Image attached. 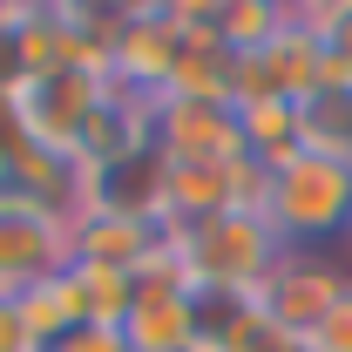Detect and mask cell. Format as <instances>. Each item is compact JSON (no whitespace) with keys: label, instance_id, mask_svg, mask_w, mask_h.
<instances>
[{"label":"cell","instance_id":"cell-7","mask_svg":"<svg viewBox=\"0 0 352 352\" xmlns=\"http://www.w3.org/2000/svg\"><path fill=\"white\" fill-rule=\"evenodd\" d=\"M176 61H183V28H176L170 7H116V47H109V82L142 95V102H163L176 82Z\"/></svg>","mask_w":352,"mask_h":352},{"label":"cell","instance_id":"cell-14","mask_svg":"<svg viewBox=\"0 0 352 352\" xmlns=\"http://www.w3.org/2000/svg\"><path fill=\"white\" fill-rule=\"evenodd\" d=\"M305 352H352V292L325 311V325L305 339Z\"/></svg>","mask_w":352,"mask_h":352},{"label":"cell","instance_id":"cell-15","mask_svg":"<svg viewBox=\"0 0 352 352\" xmlns=\"http://www.w3.org/2000/svg\"><path fill=\"white\" fill-rule=\"evenodd\" d=\"M7 197H14V190H7V156H0V204H7Z\"/></svg>","mask_w":352,"mask_h":352},{"label":"cell","instance_id":"cell-3","mask_svg":"<svg viewBox=\"0 0 352 352\" xmlns=\"http://www.w3.org/2000/svg\"><path fill=\"white\" fill-rule=\"evenodd\" d=\"M7 82V109H14V122L21 135L34 142V149H54V156H82V135L95 122V109H102V95H109V75H95V68H41V75H0Z\"/></svg>","mask_w":352,"mask_h":352},{"label":"cell","instance_id":"cell-12","mask_svg":"<svg viewBox=\"0 0 352 352\" xmlns=\"http://www.w3.org/2000/svg\"><path fill=\"white\" fill-rule=\"evenodd\" d=\"M298 21L311 28V41L325 54V82L352 88V0H325V7H298Z\"/></svg>","mask_w":352,"mask_h":352},{"label":"cell","instance_id":"cell-16","mask_svg":"<svg viewBox=\"0 0 352 352\" xmlns=\"http://www.w3.org/2000/svg\"><path fill=\"white\" fill-rule=\"evenodd\" d=\"M339 251H346V258H339V264H346V278H352V237H346V244H339Z\"/></svg>","mask_w":352,"mask_h":352},{"label":"cell","instance_id":"cell-2","mask_svg":"<svg viewBox=\"0 0 352 352\" xmlns=\"http://www.w3.org/2000/svg\"><path fill=\"white\" fill-rule=\"evenodd\" d=\"M163 251L183 271V285L197 298H251L264 285V271L285 258L278 230L258 217V210H223V217L204 223H176L163 230Z\"/></svg>","mask_w":352,"mask_h":352},{"label":"cell","instance_id":"cell-9","mask_svg":"<svg viewBox=\"0 0 352 352\" xmlns=\"http://www.w3.org/2000/svg\"><path fill=\"white\" fill-rule=\"evenodd\" d=\"M163 251V223L142 217H109V210H75V258L109 264V271H142Z\"/></svg>","mask_w":352,"mask_h":352},{"label":"cell","instance_id":"cell-6","mask_svg":"<svg viewBox=\"0 0 352 352\" xmlns=\"http://www.w3.org/2000/svg\"><path fill=\"white\" fill-rule=\"evenodd\" d=\"M122 339H129V352H190V346H204V305L183 285V271L170 264V251H156L135 271V298H129V318H122Z\"/></svg>","mask_w":352,"mask_h":352},{"label":"cell","instance_id":"cell-4","mask_svg":"<svg viewBox=\"0 0 352 352\" xmlns=\"http://www.w3.org/2000/svg\"><path fill=\"white\" fill-rule=\"evenodd\" d=\"M75 264V217L28 197L0 204V298H21Z\"/></svg>","mask_w":352,"mask_h":352},{"label":"cell","instance_id":"cell-13","mask_svg":"<svg viewBox=\"0 0 352 352\" xmlns=\"http://www.w3.org/2000/svg\"><path fill=\"white\" fill-rule=\"evenodd\" d=\"M41 352H129V339H122V325H68Z\"/></svg>","mask_w":352,"mask_h":352},{"label":"cell","instance_id":"cell-1","mask_svg":"<svg viewBox=\"0 0 352 352\" xmlns=\"http://www.w3.org/2000/svg\"><path fill=\"white\" fill-rule=\"evenodd\" d=\"M258 217L285 251H339L352 237V163L325 149H298L292 163L264 170Z\"/></svg>","mask_w":352,"mask_h":352},{"label":"cell","instance_id":"cell-10","mask_svg":"<svg viewBox=\"0 0 352 352\" xmlns=\"http://www.w3.org/2000/svg\"><path fill=\"white\" fill-rule=\"evenodd\" d=\"M298 122H305V149L352 163V88L346 82H325L311 102H298Z\"/></svg>","mask_w":352,"mask_h":352},{"label":"cell","instance_id":"cell-8","mask_svg":"<svg viewBox=\"0 0 352 352\" xmlns=\"http://www.w3.org/2000/svg\"><path fill=\"white\" fill-rule=\"evenodd\" d=\"M149 142L163 163H251L244 149V122L230 102H204V95H163Z\"/></svg>","mask_w":352,"mask_h":352},{"label":"cell","instance_id":"cell-5","mask_svg":"<svg viewBox=\"0 0 352 352\" xmlns=\"http://www.w3.org/2000/svg\"><path fill=\"white\" fill-rule=\"evenodd\" d=\"M346 292H352V278H346L339 258H325V251H285V258L264 271V285L251 292V305H258L278 332H292V339L305 346Z\"/></svg>","mask_w":352,"mask_h":352},{"label":"cell","instance_id":"cell-11","mask_svg":"<svg viewBox=\"0 0 352 352\" xmlns=\"http://www.w3.org/2000/svg\"><path fill=\"white\" fill-rule=\"evenodd\" d=\"M285 21H292V7H271V0H217V41L230 54H258Z\"/></svg>","mask_w":352,"mask_h":352}]
</instances>
